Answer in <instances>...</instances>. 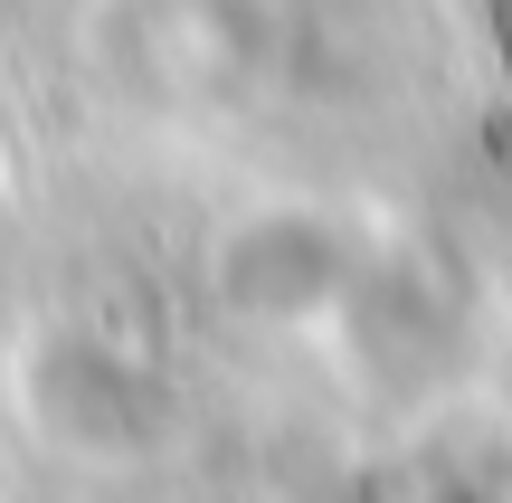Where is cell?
Segmentation results:
<instances>
[{"label": "cell", "instance_id": "1", "mask_svg": "<svg viewBox=\"0 0 512 503\" xmlns=\"http://www.w3.org/2000/svg\"><path fill=\"white\" fill-rule=\"evenodd\" d=\"M494 29H503V57H512V0H494Z\"/></svg>", "mask_w": 512, "mask_h": 503}]
</instances>
